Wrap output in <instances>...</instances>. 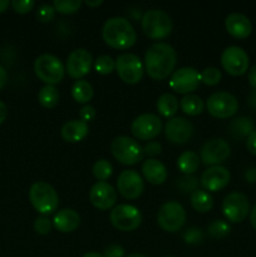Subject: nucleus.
<instances>
[{
  "label": "nucleus",
  "instance_id": "33",
  "mask_svg": "<svg viewBox=\"0 0 256 257\" xmlns=\"http://www.w3.org/2000/svg\"><path fill=\"white\" fill-rule=\"evenodd\" d=\"M94 68L100 74H109L115 69V59L108 54L99 55L94 60Z\"/></svg>",
  "mask_w": 256,
  "mask_h": 257
},
{
  "label": "nucleus",
  "instance_id": "54",
  "mask_svg": "<svg viewBox=\"0 0 256 257\" xmlns=\"http://www.w3.org/2000/svg\"><path fill=\"white\" fill-rule=\"evenodd\" d=\"M82 257H103V255H100V253L94 252V251H92V252L84 253V255H83Z\"/></svg>",
  "mask_w": 256,
  "mask_h": 257
},
{
  "label": "nucleus",
  "instance_id": "47",
  "mask_svg": "<svg viewBox=\"0 0 256 257\" xmlns=\"http://www.w3.org/2000/svg\"><path fill=\"white\" fill-rule=\"evenodd\" d=\"M248 82H250L251 87H253L256 89V64L252 65V67L248 69Z\"/></svg>",
  "mask_w": 256,
  "mask_h": 257
},
{
  "label": "nucleus",
  "instance_id": "16",
  "mask_svg": "<svg viewBox=\"0 0 256 257\" xmlns=\"http://www.w3.org/2000/svg\"><path fill=\"white\" fill-rule=\"evenodd\" d=\"M92 64L93 57L89 50L84 49V48H77L68 55L65 70L72 78L80 79L83 75L89 73Z\"/></svg>",
  "mask_w": 256,
  "mask_h": 257
},
{
  "label": "nucleus",
  "instance_id": "46",
  "mask_svg": "<svg viewBox=\"0 0 256 257\" xmlns=\"http://www.w3.org/2000/svg\"><path fill=\"white\" fill-rule=\"evenodd\" d=\"M243 176H245V178H246V181H247V182L256 183V167L246 168Z\"/></svg>",
  "mask_w": 256,
  "mask_h": 257
},
{
  "label": "nucleus",
  "instance_id": "56",
  "mask_svg": "<svg viewBox=\"0 0 256 257\" xmlns=\"http://www.w3.org/2000/svg\"><path fill=\"white\" fill-rule=\"evenodd\" d=\"M163 257H173V256H163Z\"/></svg>",
  "mask_w": 256,
  "mask_h": 257
},
{
  "label": "nucleus",
  "instance_id": "24",
  "mask_svg": "<svg viewBox=\"0 0 256 257\" xmlns=\"http://www.w3.org/2000/svg\"><path fill=\"white\" fill-rule=\"evenodd\" d=\"M88 132H89L88 123L80 119L68 120L62 125V130H60L63 140L68 141V142H79L83 138H85Z\"/></svg>",
  "mask_w": 256,
  "mask_h": 257
},
{
  "label": "nucleus",
  "instance_id": "12",
  "mask_svg": "<svg viewBox=\"0 0 256 257\" xmlns=\"http://www.w3.org/2000/svg\"><path fill=\"white\" fill-rule=\"evenodd\" d=\"M248 54L243 48L238 45H230L221 53V64L223 69L232 75H241L247 70Z\"/></svg>",
  "mask_w": 256,
  "mask_h": 257
},
{
  "label": "nucleus",
  "instance_id": "23",
  "mask_svg": "<svg viewBox=\"0 0 256 257\" xmlns=\"http://www.w3.org/2000/svg\"><path fill=\"white\" fill-rule=\"evenodd\" d=\"M53 225L58 231L72 232L80 225V216L73 208H62L54 215Z\"/></svg>",
  "mask_w": 256,
  "mask_h": 257
},
{
  "label": "nucleus",
  "instance_id": "22",
  "mask_svg": "<svg viewBox=\"0 0 256 257\" xmlns=\"http://www.w3.org/2000/svg\"><path fill=\"white\" fill-rule=\"evenodd\" d=\"M142 172L146 180L153 185H161L167 178V168L162 161L157 158H147L142 163Z\"/></svg>",
  "mask_w": 256,
  "mask_h": 257
},
{
  "label": "nucleus",
  "instance_id": "31",
  "mask_svg": "<svg viewBox=\"0 0 256 257\" xmlns=\"http://www.w3.org/2000/svg\"><path fill=\"white\" fill-rule=\"evenodd\" d=\"M38 99L40 104L44 105L45 108H54L59 102V92L55 85L45 84L44 87L40 88L38 93Z\"/></svg>",
  "mask_w": 256,
  "mask_h": 257
},
{
  "label": "nucleus",
  "instance_id": "43",
  "mask_svg": "<svg viewBox=\"0 0 256 257\" xmlns=\"http://www.w3.org/2000/svg\"><path fill=\"white\" fill-rule=\"evenodd\" d=\"M124 256V248L120 245L117 243H112V245H108L104 248V253L103 257H123Z\"/></svg>",
  "mask_w": 256,
  "mask_h": 257
},
{
  "label": "nucleus",
  "instance_id": "4",
  "mask_svg": "<svg viewBox=\"0 0 256 257\" xmlns=\"http://www.w3.org/2000/svg\"><path fill=\"white\" fill-rule=\"evenodd\" d=\"M29 200L33 207L43 215L54 212L59 205V197L52 185L44 181H38L29 190Z\"/></svg>",
  "mask_w": 256,
  "mask_h": 257
},
{
  "label": "nucleus",
  "instance_id": "35",
  "mask_svg": "<svg viewBox=\"0 0 256 257\" xmlns=\"http://www.w3.org/2000/svg\"><path fill=\"white\" fill-rule=\"evenodd\" d=\"M82 5L80 0H54L53 7L55 12L62 13V14H72L75 13Z\"/></svg>",
  "mask_w": 256,
  "mask_h": 257
},
{
  "label": "nucleus",
  "instance_id": "50",
  "mask_svg": "<svg viewBox=\"0 0 256 257\" xmlns=\"http://www.w3.org/2000/svg\"><path fill=\"white\" fill-rule=\"evenodd\" d=\"M8 115V107L3 100H0V124L5 120Z\"/></svg>",
  "mask_w": 256,
  "mask_h": 257
},
{
  "label": "nucleus",
  "instance_id": "17",
  "mask_svg": "<svg viewBox=\"0 0 256 257\" xmlns=\"http://www.w3.org/2000/svg\"><path fill=\"white\" fill-rule=\"evenodd\" d=\"M118 191L125 198H137L145 190V181L136 170H123L117 180Z\"/></svg>",
  "mask_w": 256,
  "mask_h": 257
},
{
  "label": "nucleus",
  "instance_id": "25",
  "mask_svg": "<svg viewBox=\"0 0 256 257\" xmlns=\"http://www.w3.org/2000/svg\"><path fill=\"white\" fill-rule=\"evenodd\" d=\"M252 131H255V122L247 115H240L228 124V132L236 138L247 137Z\"/></svg>",
  "mask_w": 256,
  "mask_h": 257
},
{
  "label": "nucleus",
  "instance_id": "5",
  "mask_svg": "<svg viewBox=\"0 0 256 257\" xmlns=\"http://www.w3.org/2000/svg\"><path fill=\"white\" fill-rule=\"evenodd\" d=\"M34 72L40 80L49 85H54L64 77L65 67L57 55L43 53L35 59Z\"/></svg>",
  "mask_w": 256,
  "mask_h": 257
},
{
  "label": "nucleus",
  "instance_id": "26",
  "mask_svg": "<svg viewBox=\"0 0 256 257\" xmlns=\"http://www.w3.org/2000/svg\"><path fill=\"white\" fill-rule=\"evenodd\" d=\"M200 157L193 151H185L177 158V167L185 175H192L200 167Z\"/></svg>",
  "mask_w": 256,
  "mask_h": 257
},
{
  "label": "nucleus",
  "instance_id": "38",
  "mask_svg": "<svg viewBox=\"0 0 256 257\" xmlns=\"http://www.w3.org/2000/svg\"><path fill=\"white\" fill-rule=\"evenodd\" d=\"M203 232L201 228L198 227H190L185 231L183 233V238H185L186 243H190V245H197L203 241Z\"/></svg>",
  "mask_w": 256,
  "mask_h": 257
},
{
  "label": "nucleus",
  "instance_id": "2",
  "mask_svg": "<svg viewBox=\"0 0 256 257\" xmlns=\"http://www.w3.org/2000/svg\"><path fill=\"white\" fill-rule=\"evenodd\" d=\"M102 37L108 45L115 49H128L137 40V33L128 19L112 17L103 24Z\"/></svg>",
  "mask_w": 256,
  "mask_h": 257
},
{
  "label": "nucleus",
  "instance_id": "52",
  "mask_svg": "<svg viewBox=\"0 0 256 257\" xmlns=\"http://www.w3.org/2000/svg\"><path fill=\"white\" fill-rule=\"evenodd\" d=\"M9 0H0V14L2 13H4L5 10L8 9V7H9Z\"/></svg>",
  "mask_w": 256,
  "mask_h": 257
},
{
  "label": "nucleus",
  "instance_id": "3",
  "mask_svg": "<svg viewBox=\"0 0 256 257\" xmlns=\"http://www.w3.org/2000/svg\"><path fill=\"white\" fill-rule=\"evenodd\" d=\"M141 25L146 35L152 39H163L172 32L173 23L168 13L161 9H148L143 13Z\"/></svg>",
  "mask_w": 256,
  "mask_h": 257
},
{
  "label": "nucleus",
  "instance_id": "27",
  "mask_svg": "<svg viewBox=\"0 0 256 257\" xmlns=\"http://www.w3.org/2000/svg\"><path fill=\"white\" fill-rule=\"evenodd\" d=\"M157 110L163 117H173L178 110V99L172 93H163L157 99Z\"/></svg>",
  "mask_w": 256,
  "mask_h": 257
},
{
  "label": "nucleus",
  "instance_id": "20",
  "mask_svg": "<svg viewBox=\"0 0 256 257\" xmlns=\"http://www.w3.org/2000/svg\"><path fill=\"white\" fill-rule=\"evenodd\" d=\"M231 173L223 166H211L201 176V185L207 191L221 190L230 182Z\"/></svg>",
  "mask_w": 256,
  "mask_h": 257
},
{
  "label": "nucleus",
  "instance_id": "44",
  "mask_svg": "<svg viewBox=\"0 0 256 257\" xmlns=\"http://www.w3.org/2000/svg\"><path fill=\"white\" fill-rule=\"evenodd\" d=\"M161 151H162V146H161L160 142H156V141H151V142H147L143 146V152L146 155L151 156V157L160 155Z\"/></svg>",
  "mask_w": 256,
  "mask_h": 257
},
{
  "label": "nucleus",
  "instance_id": "8",
  "mask_svg": "<svg viewBox=\"0 0 256 257\" xmlns=\"http://www.w3.org/2000/svg\"><path fill=\"white\" fill-rule=\"evenodd\" d=\"M157 221L161 228H163L165 231L176 232L185 225V208L177 201H167L158 210Z\"/></svg>",
  "mask_w": 256,
  "mask_h": 257
},
{
  "label": "nucleus",
  "instance_id": "42",
  "mask_svg": "<svg viewBox=\"0 0 256 257\" xmlns=\"http://www.w3.org/2000/svg\"><path fill=\"white\" fill-rule=\"evenodd\" d=\"M95 114H97V112H95V108L90 104L83 105V107L79 109L80 120H83V122H85V123H88V122H90L92 119H94Z\"/></svg>",
  "mask_w": 256,
  "mask_h": 257
},
{
  "label": "nucleus",
  "instance_id": "51",
  "mask_svg": "<svg viewBox=\"0 0 256 257\" xmlns=\"http://www.w3.org/2000/svg\"><path fill=\"white\" fill-rule=\"evenodd\" d=\"M250 222L252 225V227L256 230V205L253 206L252 210L250 211Z\"/></svg>",
  "mask_w": 256,
  "mask_h": 257
},
{
  "label": "nucleus",
  "instance_id": "40",
  "mask_svg": "<svg viewBox=\"0 0 256 257\" xmlns=\"http://www.w3.org/2000/svg\"><path fill=\"white\" fill-rule=\"evenodd\" d=\"M34 228L38 233H42V235L49 233L52 230V221L45 216H39V217L35 218Z\"/></svg>",
  "mask_w": 256,
  "mask_h": 257
},
{
  "label": "nucleus",
  "instance_id": "30",
  "mask_svg": "<svg viewBox=\"0 0 256 257\" xmlns=\"http://www.w3.org/2000/svg\"><path fill=\"white\" fill-rule=\"evenodd\" d=\"M72 95L77 102L87 103L93 97V87L87 79L75 80L72 85Z\"/></svg>",
  "mask_w": 256,
  "mask_h": 257
},
{
  "label": "nucleus",
  "instance_id": "11",
  "mask_svg": "<svg viewBox=\"0 0 256 257\" xmlns=\"http://www.w3.org/2000/svg\"><path fill=\"white\" fill-rule=\"evenodd\" d=\"M222 211L228 221L233 223L241 222L250 213V201L242 192H231L222 201Z\"/></svg>",
  "mask_w": 256,
  "mask_h": 257
},
{
  "label": "nucleus",
  "instance_id": "32",
  "mask_svg": "<svg viewBox=\"0 0 256 257\" xmlns=\"http://www.w3.org/2000/svg\"><path fill=\"white\" fill-rule=\"evenodd\" d=\"M113 172V166L112 163L108 160L104 158H100V160L95 161L94 165H93V175L95 176V178H98L99 181H105Z\"/></svg>",
  "mask_w": 256,
  "mask_h": 257
},
{
  "label": "nucleus",
  "instance_id": "28",
  "mask_svg": "<svg viewBox=\"0 0 256 257\" xmlns=\"http://www.w3.org/2000/svg\"><path fill=\"white\" fill-rule=\"evenodd\" d=\"M180 107L186 114L188 115H197L205 108V103L201 99L200 95L197 94H185L180 100Z\"/></svg>",
  "mask_w": 256,
  "mask_h": 257
},
{
  "label": "nucleus",
  "instance_id": "49",
  "mask_svg": "<svg viewBox=\"0 0 256 257\" xmlns=\"http://www.w3.org/2000/svg\"><path fill=\"white\" fill-rule=\"evenodd\" d=\"M247 104L256 110V89L251 90L250 94L247 95Z\"/></svg>",
  "mask_w": 256,
  "mask_h": 257
},
{
  "label": "nucleus",
  "instance_id": "41",
  "mask_svg": "<svg viewBox=\"0 0 256 257\" xmlns=\"http://www.w3.org/2000/svg\"><path fill=\"white\" fill-rule=\"evenodd\" d=\"M34 0H13L12 2V7L14 8L15 12L20 13V14L30 12L34 8Z\"/></svg>",
  "mask_w": 256,
  "mask_h": 257
},
{
  "label": "nucleus",
  "instance_id": "34",
  "mask_svg": "<svg viewBox=\"0 0 256 257\" xmlns=\"http://www.w3.org/2000/svg\"><path fill=\"white\" fill-rule=\"evenodd\" d=\"M208 235L212 236L213 238H221L225 237L230 233L231 227L226 221L223 220H215L208 225L207 227Z\"/></svg>",
  "mask_w": 256,
  "mask_h": 257
},
{
  "label": "nucleus",
  "instance_id": "36",
  "mask_svg": "<svg viewBox=\"0 0 256 257\" xmlns=\"http://www.w3.org/2000/svg\"><path fill=\"white\" fill-rule=\"evenodd\" d=\"M221 70L216 67H208L201 73V82L207 85H215L220 82Z\"/></svg>",
  "mask_w": 256,
  "mask_h": 257
},
{
  "label": "nucleus",
  "instance_id": "48",
  "mask_svg": "<svg viewBox=\"0 0 256 257\" xmlns=\"http://www.w3.org/2000/svg\"><path fill=\"white\" fill-rule=\"evenodd\" d=\"M8 82V72L5 70V68L0 64V89L4 88V85Z\"/></svg>",
  "mask_w": 256,
  "mask_h": 257
},
{
  "label": "nucleus",
  "instance_id": "7",
  "mask_svg": "<svg viewBox=\"0 0 256 257\" xmlns=\"http://www.w3.org/2000/svg\"><path fill=\"white\" fill-rule=\"evenodd\" d=\"M115 70L123 82L136 84L142 79L145 64L135 53H122L115 59Z\"/></svg>",
  "mask_w": 256,
  "mask_h": 257
},
{
  "label": "nucleus",
  "instance_id": "15",
  "mask_svg": "<svg viewBox=\"0 0 256 257\" xmlns=\"http://www.w3.org/2000/svg\"><path fill=\"white\" fill-rule=\"evenodd\" d=\"M231 153L230 145L222 138H212L203 143L201 147L200 160L205 165L218 166L226 161Z\"/></svg>",
  "mask_w": 256,
  "mask_h": 257
},
{
  "label": "nucleus",
  "instance_id": "37",
  "mask_svg": "<svg viewBox=\"0 0 256 257\" xmlns=\"http://www.w3.org/2000/svg\"><path fill=\"white\" fill-rule=\"evenodd\" d=\"M198 180L192 175H185L177 180V186L183 192H191L197 190Z\"/></svg>",
  "mask_w": 256,
  "mask_h": 257
},
{
  "label": "nucleus",
  "instance_id": "19",
  "mask_svg": "<svg viewBox=\"0 0 256 257\" xmlns=\"http://www.w3.org/2000/svg\"><path fill=\"white\" fill-rule=\"evenodd\" d=\"M89 200L99 210H108L117 201V192L110 183L98 181L90 187Z\"/></svg>",
  "mask_w": 256,
  "mask_h": 257
},
{
  "label": "nucleus",
  "instance_id": "14",
  "mask_svg": "<svg viewBox=\"0 0 256 257\" xmlns=\"http://www.w3.org/2000/svg\"><path fill=\"white\" fill-rule=\"evenodd\" d=\"M201 83V73L193 67H182L175 70L171 75L170 87L177 93H186L195 90Z\"/></svg>",
  "mask_w": 256,
  "mask_h": 257
},
{
  "label": "nucleus",
  "instance_id": "55",
  "mask_svg": "<svg viewBox=\"0 0 256 257\" xmlns=\"http://www.w3.org/2000/svg\"><path fill=\"white\" fill-rule=\"evenodd\" d=\"M125 257H147V256L142 255V253H131V255H128Z\"/></svg>",
  "mask_w": 256,
  "mask_h": 257
},
{
  "label": "nucleus",
  "instance_id": "9",
  "mask_svg": "<svg viewBox=\"0 0 256 257\" xmlns=\"http://www.w3.org/2000/svg\"><path fill=\"white\" fill-rule=\"evenodd\" d=\"M207 110L217 118H227L235 114L238 109V100L235 94L227 90H217L208 95Z\"/></svg>",
  "mask_w": 256,
  "mask_h": 257
},
{
  "label": "nucleus",
  "instance_id": "45",
  "mask_svg": "<svg viewBox=\"0 0 256 257\" xmlns=\"http://www.w3.org/2000/svg\"><path fill=\"white\" fill-rule=\"evenodd\" d=\"M246 147H247V150L250 151L252 155H256V130L252 131V132L247 136Z\"/></svg>",
  "mask_w": 256,
  "mask_h": 257
},
{
  "label": "nucleus",
  "instance_id": "53",
  "mask_svg": "<svg viewBox=\"0 0 256 257\" xmlns=\"http://www.w3.org/2000/svg\"><path fill=\"white\" fill-rule=\"evenodd\" d=\"M85 4L89 5V7H98V5L103 4V0H87Z\"/></svg>",
  "mask_w": 256,
  "mask_h": 257
},
{
  "label": "nucleus",
  "instance_id": "21",
  "mask_svg": "<svg viewBox=\"0 0 256 257\" xmlns=\"http://www.w3.org/2000/svg\"><path fill=\"white\" fill-rule=\"evenodd\" d=\"M226 30L235 38H246L251 34V20L242 13H230L225 19Z\"/></svg>",
  "mask_w": 256,
  "mask_h": 257
},
{
  "label": "nucleus",
  "instance_id": "10",
  "mask_svg": "<svg viewBox=\"0 0 256 257\" xmlns=\"http://www.w3.org/2000/svg\"><path fill=\"white\" fill-rule=\"evenodd\" d=\"M109 220L118 230L133 231L142 222V213L136 206L120 203L110 211Z\"/></svg>",
  "mask_w": 256,
  "mask_h": 257
},
{
  "label": "nucleus",
  "instance_id": "39",
  "mask_svg": "<svg viewBox=\"0 0 256 257\" xmlns=\"http://www.w3.org/2000/svg\"><path fill=\"white\" fill-rule=\"evenodd\" d=\"M54 15L55 9L50 4H42L37 10V18L43 23L50 22L52 19H54Z\"/></svg>",
  "mask_w": 256,
  "mask_h": 257
},
{
  "label": "nucleus",
  "instance_id": "6",
  "mask_svg": "<svg viewBox=\"0 0 256 257\" xmlns=\"http://www.w3.org/2000/svg\"><path fill=\"white\" fill-rule=\"evenodd\" d=\"M110 151L115 160L124 165H135L143 158V147L135 138L118 136L110 143Z\"/></svg>",
  "mask_w": 256,
  "mask_h": 257
},
{
  "label": "nucleus",
  "instance_id": "13",
  "mask_svg": "<svg viewBox=\"0 0 256 257\" xmlns=\"http://www.w3.org/2000/svg\"><path fill=\"white\" fill-rule=\"evenodd\" d=\"M162 131V120L153 113H142L132 120L131 132L138 140H152Z\"/></svg>",
  "mask_w": 256,
  "mask_h": 257
},
{
  "label": "nucleus",
  "instance_id": "1",
  "mask_svg": "<svg viewBox=\"0 0 256 257\" xmlns=\"http://www.w3.org/2000/svg\"><path fill=\"white\" fill-rule=\"evenodd\" d=\"M177 53L168 43L158 42L151 45L145 54V68L153 79H165L175 69Z\"/></svg>",
  "mask_w": 256,
  "mask_h": 257
},
{
  "label": "nucleus",
  "instance_id": "18",
  "mask_svg": "<svg viewBox=\"0 0 256 257\" xmlns=\"http://www.w3.org/2000/svg\"><path fill=\"white\" fill-rule=\"evenodd\" d=\"M165 133L168 141L183 145L192 137L193 124L185 117H173L166 123Z\"/></svg>",
  "mask_w": 256,
  "mask_h": 257
},
{
  "label": "nucleus",
  "instance_id": "29",
  "mask_svg": "<svg viewBox=\"0 0 256 257\" xmlns=\"http://www.w3.org/2000/svg\"><path fill=\"white\" fill-rule=\"evenodd\" d=\"M191 205L198 212H207L213 206V197L206 190H196L191 193Z\"/></svg>",
  "mask_w": 256,
  "mask_h": 257
}]
</instances>
